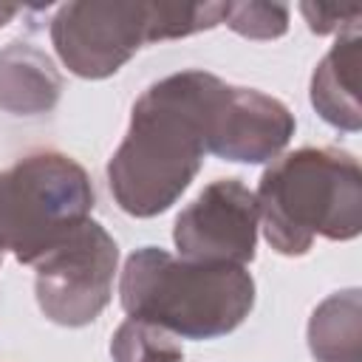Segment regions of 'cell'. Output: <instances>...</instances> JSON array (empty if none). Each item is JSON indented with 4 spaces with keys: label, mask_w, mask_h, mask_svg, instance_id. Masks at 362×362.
I'll return each mask as SVG.
<instances>
[{
    "label": "cell",
    "mask_w": 362,
    "mask_h": 362,
    "mask_svg": "<svg viewBox=\"0 0 362 362\" xmlns=\"http://www.w3.org/2000/svg\"><path fill=\"white\" fill-rule=\"evenodd\" d=\"M51 42L71 74L82 79H105L116 74L141 45L153 42V3H65L51 17Z\"/></svg>",
    "instance_id": "6"
},
{
    "label": "cell",
    "mask_w": 362,
    "mask_h": 362,
    "mask_svg": "<svg viewBox=\"0 0 362 362\" xmlns=\"http://www.w3.org/2000/svg\"><path fill=\"white\" fill-rule=\"evenodd\" d=\"M127 320L150 322L175 339H215L232 334L255 305L246 266L195 263L161 246L136 249L119 277Z\"/></svg>",
    "instance_id": "2"
},
{
    "label": "cell",
    "mask_w": 362,
    "mask_h": 362,
    "mask_svg": "<svg viewBox=\"0 0 362 362\" xmlns=\"http://www.w3.org/2000/svg\"><path fill=\"white\" fill-rule=\"evenodd\" d=\"M223 88L221 76L189 68L153 82L136 99L127 133L107 161V184L122 212L153 218L181 198L204 164Z\"/></svg>",
    "instance_id": "1"
},
{
    "label": "cell",
    "mask_w": 362,
    "mask_h": 362,
    "mask_svg": "<svg viewBox=\"0 0 362 362\" xmlns=\"http://www.w3.org/2000/svg\"><path fill=\"white\" fill-rule=\"evenodd\" d=\"M257 226L255 192L240 178H218L178 212L173 240L184 260L246 266L255 260Z\"/></svg>",
    "instance_id": "7"
},
{
    "label": "cell",
    "mask_w": 362,
    "mask_h": 362,
    "mask_svg": "<svg viewBox=\"0 0 362 362\" xmlns=\"http://www.w3.org/2000/svg\"><path fill=\"white\" fill-rule=\"evenodd\" d=\"M359 25L337 34V42L317 62L311 76V105L334 127L356 133L359 110Z\"/></svg>",
    "instance_id": "9"
},
{
    "label": "cell",
    "mask_w": 362,
    "mask_h": 362,
    "mask_svg": "<svg viewBox=\"0 0 362 362\" xmlns=\"http://www.w3.org/2000/svg\"><path fill=\"white\" fill-rule=\"evenodd\" d=\"M34 297L45 320L82 328L110 303L119 246L96 221H85L68 240L34 263Z\"/></svg>",
    "instance_id": "5"
},
{
    "label": "cell",
    "mask_w": 362,
    "mask_h": 362,
    "mask_svg": "<svg viewBox=\"0 0 362 362\" xmlns=\"http://www.w3.org/2000/svg\"><path fill=\"white\" fill-rule=\"evenodd\" d=\"M300 14L305 17L314 34H342L359 25L362 6H337V3H300Z\"/></svg>",
    "instance_id": "13"
},
{
    "label": "cell",
    "mask_w": 362,
    "mask_h": 362,
    "mask_svg": "<svg viewBox=\"0 0 362 362\" xmlns=\"http://www.w3.org/2000/svg\"><path fill=\"white\" fill-rule=\"evenodd\" d=\"M17 11H20L17 6H0V28H3V25H6V23H8V20L17 14Z\"/></svg>",
    "instance_id": "14"
},
{
    "label": "cell",
    "mask_w": 362,
    "mask_h": 362,
    "mask_svg": "<svg viewBox=\"0 0 362 362\" xmlns=\"http://www.w3.org/2000/svg\"><path fill=\"white\" fill-rule=\"evenodd\" d=\"M62 93V76L51 57L31 42L0 48V110L11 116L48 113Z\"/></svg>",
    "instance_id": "10"
},
{
    "label": "cell",
    "mask_w": 362,
    "mask_h": 362,
    "mask_svg": "<svg viewBox=\"0 0 362 362\" xmlns=\"http://www.w3.org/2000/svg\"><path fill=\"white\" fill-rule=\"evenodd\" d=\"M221 23L246 40H277L288 28V6L283 3H223Z\"/></svg>",
    "instance_id": "12"
},
{
    "label": "cell",
    "mask_w": 362,
    "mask_h": 362,
    "mask_svg": "<svg viewBox=\"0 0 362 362\" xmlns=\"http://www.w3.org/2000/svg\"><path fill=\"white\" fill-rule=\"evenodd\" d=\"M291 110L255 88L226 85L206 133V153L238 161V164H263L272 161L294 136Z\"/></svg>",
    "instance_id": "8"
},
{
    "label": "cell",
    "mask_w": 362,
    "mask_h": 362,
    "mask_svg": "<svg viewBox=\"0 0 362 362\" xmlns=\"http://www.w3.org/2000/svg\"><path fill=\"white\" fill-rule=\"evenodd\" d=\"M266 240L300 257L314 238L351 240L362 229V170L339 147H300L277 158L255 192Z\"/></svg>",
    "instance_id": "3"
},
{
    "label": "cell",
    "mask_w": 362,
    "mask_h": 362,
    "mask_svg": "<svg viewBox=\"0 0 362 362\" xmlns=\"http://www.w3.org/2000/svg\"><path fill=\"white\" fill-rule=\"evenodd\" d=\"M308 351L317 362H362L359 288L334 291L311 311Z\"/></svg>",
    "instance_id": "11"
},
{
    "label": "cell",
    "mask_w": 362,
    "mask_h": 362,
    "mask_svg": "<svg viewBox=\"0 0 362 362\" xmlns=\"http://www.w3.org/2000/svg\"><path fill=\"white\" fill-rule=\"evenodd\" d=\"M93 187L85 167L57 150H37L0 170V249L34 266L85 221Z\"/></svg>",
    "instance_id": "4"
},
{
    "label": "cell",
    "mask_w": 362,
    "mask_h": 362,
    "mask_svg": "<svg viewBox=\"0 0 362 362\" xmlns=\"http://www.w3.org/2000/svg\"><path fill=\"white\" fill-rule=\"evenodd\" d=\"M0 260H3V249H0Z\"/></svg>",
    "instance_id": "15"
}]
</instances>
